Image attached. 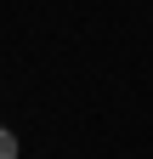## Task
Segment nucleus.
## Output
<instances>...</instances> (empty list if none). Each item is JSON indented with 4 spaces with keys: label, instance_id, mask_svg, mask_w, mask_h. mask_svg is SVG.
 Instances as JSON below:
<instances>
[{
    "label": "nucleus",
    "instance_id": "1",
    "mask_svg": "<svg viewBox=\"0 0 153 159\" xmlns=\"http://www.w3.org/2000/svg\"><path fill=\"white\" fill-rule=\"evenodd\" d=\"M0 159H17V136H11L6 125H0Z\"/></svg>",
    "mask_w": 153,
    "mask_h": 159
}]
</instances>
